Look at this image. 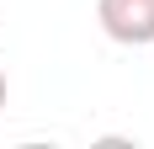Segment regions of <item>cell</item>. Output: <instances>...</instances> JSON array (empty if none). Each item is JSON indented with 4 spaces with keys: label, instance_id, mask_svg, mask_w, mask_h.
<instances>
[{
    "label": "cell",
    "instance_id": "obj_1",
    "mask_svg": "<svg viewBox=\"0 0 154 149\" xmlns=\"http://www.w3.org/2000/svg\"><path fill=\"white\" fill-rule=\"evenodd\" d=\"M96 16H101V32L128 48L154 43V0H96Z\"/></svg>",
    "mask_w": 154,
    "mask_h": 149
},
{
    "label": "cell",
    "instance_id": "obj_2",
    "mask_svg": "<svg viewBox=\"0 0 154 149\" xmlns=\"http://www.w3.org/2000/svg\"><path fill=\"white\" fill-rule=\"evenodd\" d=\"M0 106H5V69H0Z\"/></svg>",
    "mask_w": 154,
    "mask_h": 149
}]
</instances>
